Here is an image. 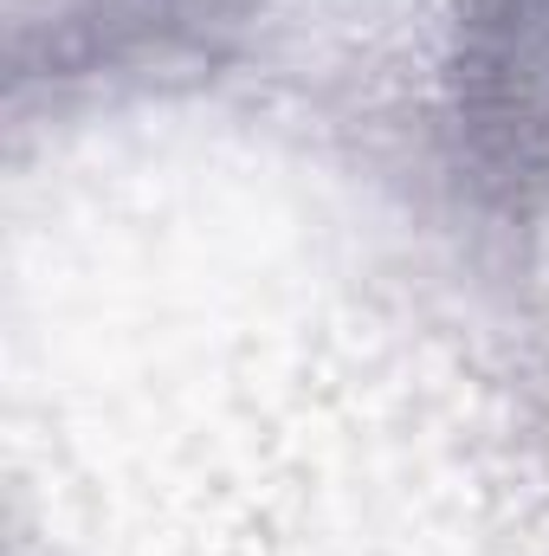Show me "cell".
I'll use <instances>...</instances> for the list:
<instances>
[{"label": "cell", "mask_w": 549, "mask_h": 556, "mask_svg": "<svg viewBox=\"0 0 549 556\" xmlns=\"http://www.w3.org/2000/svg\"><path fill=\"white\" fill-rule=\"evenodd\" d=\"M452 130L465 168L505 194L549 188V0H452Z\"/></svg>", "instance_id": "1"}]
</instances>
